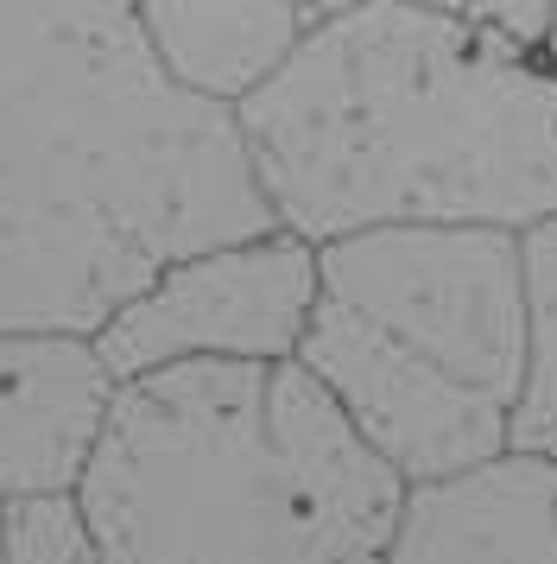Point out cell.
<instances>
[{"instance_id": "cell-1", "label": "cell", "mask_w": 557, "mask_h": 564, "mask_svg": "<svg viewBox=\"0 0 557 564\" xmlns=\"http://www.w3.org/2000/svg\"><path fill=\"white\" fill-rule=\"evenodd\" d=\"M234 108L127 0H0V330L96 343L177 260L273 235Z\"/></svg>"}, {"instance_id": "cell-2", "label": "cell", "mask_w": 557, "mask_h": 564, "mask_svg": "<svg viewBox=\"0 0 557 564\" xmlns=\"http://www.w3.org/2000/svg\"><path fill=\"white\" fill-rule=\"evenodd\" d=\"M273 223L310 248L368 229L557 216V77L462 7L354 0L234 108Z\"/></svg>"}, {"instance_id": "cell-3", "label": "cell", "mask_w": 557, "mask_h": 564, "mask_svg": "<svg viewBox=\"0 0 557 564\" xmlns=\"http://www.w3.org/2000/svg\"><path fill=\"white\" fill-rule=\"evenodd\" d=\"M76 501L108 564H380L405 476L304 361H177L114 387Z\"/></svg>"}, {"instance_id": "cell-4", "label": "cell", "mask_w": 557, "mask_h": 564, "mask_svg": "<svg viewBox=\"0 0 557 564\" xmlns=\"http://www.w3.org/2000/svg\"><path fill=\"white\" fill-rule=\"evenodd\" d=\"M298 361L405 482L513 451L526 393L520 235L368 229L317 248Z\"/></svg>"}, {"instance_id": "cell-5", "label": "cell", "mask_w": 557, "mask_h": 564, "mask_svg": "<svg viewBox=\"0 0 557 564\" xmlns=\"http://www.w3.org/2000/svg\"><path fill=\"white\" fill-rule=\"evenodd\" d=\"M317 305V248L298 235H253L177 260L96 336L114 381L177 361H298Z\"/></svg>"}, {"instance_id": "cell-6", "label": "cell", "mask_w": 557, "mask_h": 564, "mask_svg": "<svg viewBox=\"0 0 557 564\" xmlns=\"http://www.w3.org/2000/svg\"><path fill=\"white\" fill-rule=\"evenodd\" d=\"M114 375L89 336L0 330V508L76 495L101 444Z\"/></svg>"}, {"instance_id": "cell-7", "label": "cell", "mask_w": 557, "mask_h": 564, "mask_svg": "<svg viewBox=\"0 0 557 564\" xmlns=\"http://www.w3.org/2000/svg\"><path fill=\"white\" fill-rule=\"evenodd\" d=\"M380 564H557V457H501L405 482Z\"/></svg>"}, {"instance_id": "cell-8", "label": "cell", "mask_w": 557, "mask_h": 564, "mask_svg": "<svg viewBox=\"0 0 557 564\" xmlns=\"http://www.w3.org/2000/svg\"><path fill=\"white\" fill-rule=\"evenodd\" d=\"M127 7L165 77L222 108L248 102L317 20L304 0H127Z\"/></svg>"}, {"instance_id": "cell-9", "label": "cell", "mask_w": 557, "mask_h": 564, "mask_svg": "<svg viewBox=\"0 0 557 564\" xmlns=\"http://www.w3.org/2000/svg\"><path fill=\"white\" fill-rule=\"evenodd\" d=\"M520 299H526V393L513 412V451L557 457V216L520 229Z\"/></svg>"}, {"instance_id": "cell-10", "label": "cell", "mask_w": 557, "mask_h": 564, "mask_svg": "<svg viewBox=\"0 0 557 564\" xmlns=\"http://www.w3.org/2000/svg\"><path fill=\"white\" fill-rule=\"evenodd\" d=\"M0 564H108L76 495H39L0 508Z\"/></svg>"}, {"instance_id": "cell-11", "label": "cell", "mask_w": 557, "mask_h": 564, "mask_svg": "<svg viewBox=\"0 0 557 564\" xmlns=\"http://www.w3.org/2000/svg\"><path fill=\"white\" fill-rule=\"evenodd\" d=\"M462 13H469L481 32H494L501 45H513V52H526V57L545 52V32H551V0H469Z\"/></svg>"}, {"instance_id": "cell-12", "label": "cell", "mask_w": 557, "mask_h": 564, "mask_svg": "<svg viewBox=\"0 0 557 564\" xmlns=\"http://www.w3.org/2000/svg\"><path fill=\"white\" fill-rule=\"evenodd\" d=\"M310 13H342V7H354V0H304ZM430 7H469V0H430Z\"/></svg>"}, {"instance_id": "cell-13", "label": "cell", "mask_w": 557, "mask_h": 564, "mask_svg": "<svg viewBox=\"0 0 557 564\" xmlns=\"http://www.w3.org/2000/svg\"><path fill=\"white\" fill-rule=\"evenodd\" d=\"M538 64L557 77V0H551V32H545V52H538Z\"/></svg>"}]
</instances>
